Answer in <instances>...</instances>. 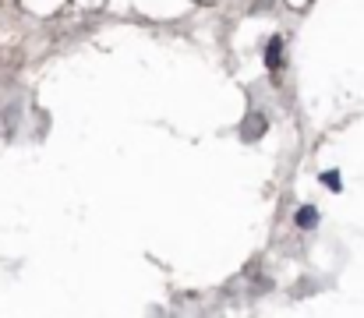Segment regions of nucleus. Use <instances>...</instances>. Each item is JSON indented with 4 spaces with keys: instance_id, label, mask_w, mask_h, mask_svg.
Returning a JSON list of instances; mask_svg holds the SVG:
<instances>
[{
    "instance_id": "obj_2",
    "label": "nucleus",
    "mask_w": 364,
    "mask_h": 318,
    "mask_svg": "<svg viewBox=\"0 0 364 318\" xmlns=\"http://www.w3.org/2000/svg\"><path fill=\"white\" fill-rule=\"evenodd\" d=\"M294 223H297L301 230H315V226H318V209H315V206H301V209L294 212Z\"/></svg>"
},
{
    "instance_id": "obj_3",
    "label": "nucleus",
    "mask_w": 364,
    "mask_h": 318,
    "mask_svg": "<svg viewBox=\"0 0 364 318\" xmlns=\"http://www.w3.org/2000/svg\"><path fill=\"white\" fill-rule=\"evenodd\" d=\"M318 181H322V184H326L329 191H340V188H343V184H340V170H326V174H322Z\"/></svg>"
},
{
    "instance_id": "obj_1",
    "label": "nucleus",
    "mask_w": 364,
    "mask_h": 318,
    "mask_svg": "<svg viewBox=\"0 0 364 318\" xmlns=\"http://www.w3.org/2000/svg\"><path fill=\"white\" fill-rule=\"evenodd\" d=\"M279 64H283V39L276 36V39H269V46H265V68H269V71H279Z\"/></svg>"
}]
</instances>
